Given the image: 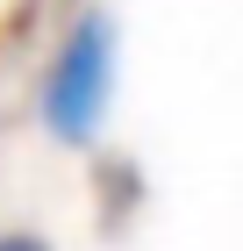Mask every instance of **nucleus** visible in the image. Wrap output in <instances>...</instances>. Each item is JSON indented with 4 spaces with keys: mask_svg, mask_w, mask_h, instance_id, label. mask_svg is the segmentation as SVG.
<instances>
[{
    "mask_svg": "<svg viewBox=\"0 0 243 251\" xmlns=\"http://www.w3.org/2000/svg\"><path fill=\"white\" fill-rule=\"evenodd\" d=\"M100 108H108V22H79L43 86V115L65 144H79V136H93Z\"/></svg>",
    "mask_w": 243,
    "mask_h": 251,
    "instance_id": "1",
    "label": "nucleus"
},
{
    "mask_svg": "<svg viewBox=\"0 0 243 251\" xmlns=\"http://www.w3.org/2000/svg\"><path fill=\"white\" fill-rule=\"evenodd\" d=\"M0 251H36V244H29V237H7V244H0Z\"/></svg>",
    "mask_w": 243,
    "mask_h": 251,
    "instance_id": "2",
    "label": "nucleus"
}]
</instances>
